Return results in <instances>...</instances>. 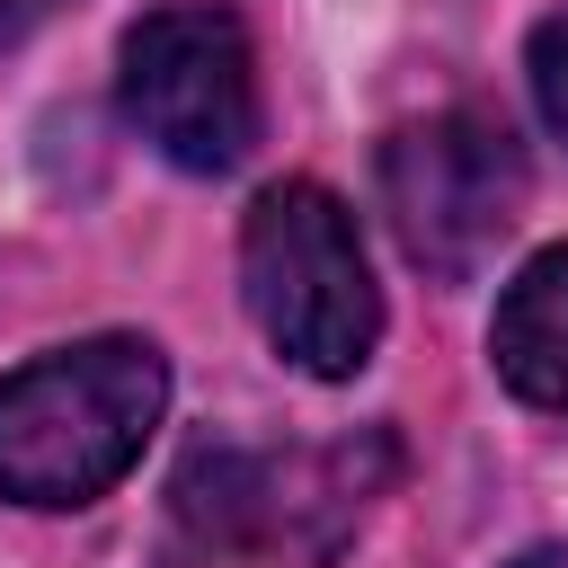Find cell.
Here are the masks:
<instances>
[{
	"label": "cell",
	"instance_id": "cell-1",
	"mask_svg": "<svg viewBox=\"0 0 568 568\" xmlns=\"http://www.w3.org/2000/svg\"><path fill=\"white\" fill-rule=\"evenodd\" d=\"M169 408V364L151 337H80L0 373V497L89 506L106 497Z\"/></svg>",
	"mask_w": 568,
	"mask_h": 568
},
{
	"label": "cell",
	"instance_id": "cell-2",
	"mask_svg": "<svg viewBox=\"0 0 568 568\" xmlns=\"http://www.w3.org/2000/svg\"><path fill=\"white\" fill-rule=\"evenodd\" d=\"M240 293H248L266 346L311 382L364 373V355L382 337V293H373V266H364L355 213L320 178H284V186H266L248 204Z\"/></svg>",
	"mask_w": 568,
	"mask_h": 568
},
{
	"label": "cell",
	"instance_id": "cell-3",
	"mask_svg": "<svg viewBox=\"0 0 568 568\" xmlns=\"http://www.w3.org/2000/svg\"><path fill=\"white\" fill-rule=\"evenodd\" d=\"M115 98L133 133L195 178L240 169L257 142V62H248L240 18L213 0H169L133 18L115 53Z\"/></svg>",
	"mask_w": 568,
	"mask_h": 568
},
{
	"label": "cell",
	"instance_id": "cell-4",
	"mask_svg": "<svg viewBox=\"0 0 568 568\" xmlns=\"http://www.w3.org/2000/svg\"><path fill=\"white\" fill-rule=\"evenodd\" d=\"M382 213L408 266H426L435 284H462L524 213V142L479 106L417 115L382 142Z\"/></svg>",
	"mask_w": 568,
	"mask_h": 568
},
{
	"label": "cell",
	"instance_id": "cell-5",
	"mask_svg": "<svg viewBox=\"0 0 568 568\" xmlns=\"http://www.w3.org/2000/svg\"><path fill=\"white\" fill-rule=\"evenodd\" d=\"M488 355H497V373H506L515 399L568 417V240L541 248V257H524V275L497 302Z\"/></svg>",
	"mask_w": 568,
	"mask_h": 568
},
{
	"label": "cell",
	"instance_id": "cell-6",
	"mask_svg": "<svg viewBox=\"0 0 568 568\" xmlns=\"http://www.w3.org/2000/svg\"><path fill=\"white\" fill-rule=\"evenodd\" d=\"M532 98H541V115H550V133L568 142V9H550L541 27H532Z\"/></svg>",
	"mask_w": 568,
	"mask_h": 568
},
{
	"label": "cell",
	"instance_id": "cell-7",
	"mask_svg": "<svg viewBox=\"0 0 568 568\" xmlns=\"http://www.w3.org/2000/svg\"><path fill=\"white\" fill-rule=\"evenodd\" d=\"M62 9H71V0H0V53L27 44V36H36L44 18H62Z\"/></svg>",
	"mask_w": 568,
	"mask_h": 568
},
{
	"label": "cell",
	"instance_id": "cell-8",
	"mask_svg": "<svg viewBox=\"0 0 568 568\" xmlns=\"http://www.w3.org/2000/svg\"><path fill=\"white\" fill-rule=\"evenodd\" d=\"M515 568H568V541H541V550H524Z\"/></svg>",
	"mask_w": 568,
	"mask_h": 568
}]
</instances>
